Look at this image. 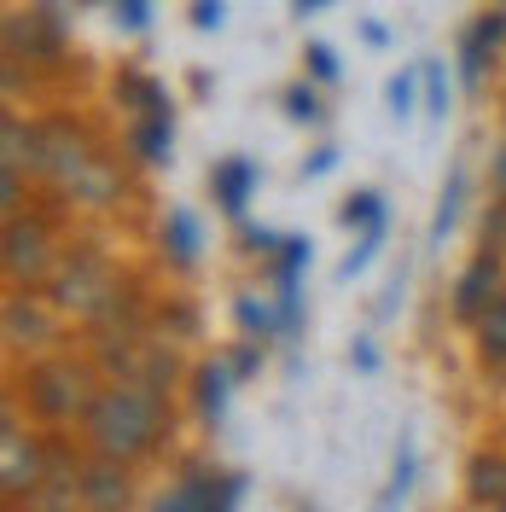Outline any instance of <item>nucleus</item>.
Returning a JSON list of instances; mask_svg holds the SVG:
<instances>
[{
	"label": "nucleus",
	"mask_w": 506,
	"mask_h": 512,
	"mask_svg": "<svg viewBox=\"0 0 506 512\" xmlns=\"http://www.w3.org/2000/svg\"><path fill=\"white\" fill-rule=\"evenodd\" d=\"M47 309H53V303H41V297H12V303H6V338H12V344H18V338H24V344H47V338H53V315H47Z\"/></svg>",
	"instance_id": "obj_14"
},
{
	"label": "nucleus",
	"mask_w": 506,
	"mask_h": 512,
	"mask_svg": "<svg viewBox=\"0 0 506 512\" xmlns=\"http://www.w3.org/2000/svg\"><path fill=\"white\" fill-rule=\"evenodd\" d=\"M82 437H88V454L140 466L169 437V396H163L158 384H140V379L99 384L94 408L82 419Z\"/></svg>",
	"instance_id": "obj_1"
},
{
	"label": "nucleus",
	"mask_w": 506,
	"mask_h": 512,
	"mask_svg": "<svg viewBox=\"0 0 506 512\" xmlns=\"http://www.w3.org/2000/svg\"><path fill=\"white\" fill-rule=\"evenodd\" d=\"M285 111H291L297 123H320V99H315V88L291 82V88H285Z\"/></svg>",
	"instance_id": "obj_24"
},
{
	"label": "nucleus",
	"mask_w": 506,
	"mask_h": 512,
	"mask_svg": "<svg viewBox=\"0 0 506 512\" xmlns=\"http://www.w3.org/2000/svg\"><path fill=\"white\" fill-rule=\"evenodd\" d=\"M192 24H198V30H216V24H222V0H198V6H192Z\"/></svg>",
	"instance_id": "obj_27"
},
{
	"label": "nucleus",
	"mask_w": 506,
	"mask_h": 512,
	"mask_svg": "<svg viewBox=\"0 0 506 512\" xmlns=\"http://www.w3.org/2000/svg\"><path fill=\"white\" fill-rule=\"evenodd\" d=\"M47 483V443L41 437H30V431H18V419L6 414V425H0V489L18 501H30L35 489Z\"/></svg>",
	"instance_id": "obj_6"
},
{
	"label": "nucleus",
	"mask_w": 506,
	"mask_h": 512,
	"mask_svg": "<svg viewBox=\"0 0 506 512\" xmlns=\"http://www.w3.org/2000/svg\"><path fill=\"white\" fill-rule=\"evenodd\" d=\"M495 512H506V501H501V507H495Z\"/></svg>",
	"instance_id": "obj_33"
},
{
	"label": "nucleus",
	"mask_w": 506,
	"mask_h": 512,
	"mask_svg": "<svg viewBox=\"0 0 506 512\" xmlns=\"http://www.w3.org/2000/svg\"><path fill=\"white\" fill-rule=\"evenodd\" d=\"M251 373H256V350L245 344V350L233 355V379H251Z\"/></svg>",
	"instance_id": "obj_29"
},
{
	"label": "nucleus",
	"mask_w": 506,
	"mask_h": 512,
	"mask_svg": "<svg viewBox=\"0 0 506 512\" xmlns=\"http://www.w3.org/2000/svg\"><path fill=\"white\" fill-rule=\"evenodd\" d=\"M105 158L94 140H88V128L70 123V117H47V123H35V175H47L53 187L70 198V192L88 181V169Z\"/></svg>",
	"instance_id": "obj_4"
},
{
	"label": "nucleus",
	"mask_w": 506,
	"mask_h": 512,
	"mask_svg": "<svg viewBox=\"0 0 506 512\" xmlns=\"http://www.w3.org/2000/svg\"><path fill=\"white\" fill-rule=\"evenodd\" d=\"M59 239H53V227L41 222V216H30V210H18V216H6V233H0V268H6V280L12 286H47L53 274H59Z\"/></svg>",
	"instance_id": "obj_5"
},
{
	"label": "nucleus",
	"mask_w": 506,
	"mask_h": 512,
	"mask_svg": "<svg viewBox=\"0 0 506 512\" xmlns=\"http://www.w3.org/2000/svg\"><path fill=\"white\" fill-rule=\"evenodd\" d=\"M495 297H501V251H489V245H483V251L472 256V268L454 280V297H448V303H454V320L477 326V315H483Z\"/></svg>",
	"instance_id": "obj_7"
},
{
	"label": "nucleus",
	"mask_w": 506,
	"mask_h": 512,
	"mask_svg": "<svg viewBox=\"0 0 506 512\" xmlns=\"http://www.w3.org/2000/svg\"><path fill=\"white\" fill-rule=\"evenodd\" d=\"M134 158L146 163V169L169 163V117H140L134 123Z\"/></svg>",
	"instance_id": "obj_17"
},
{
	"label": "nucleus",
	"mask_w": 506,
	"mask_h": 512,
	"mask_svg": "<svg viewBox=\"0 0 506 512\" xmlns=\"http://www.w3.org/2000/svg\"><path fill=\"white\" fill-rule=\"evenodd\" d=\"M94 396H99L94 367L76 361V355H41V361L24 367V402L47 425H82L88 408H94Z\"/></svg>",
	"instance_id": "obj_3"
},
{
	"label": "nucleus",
	"mask_w": 506,
	"mask_h": 512,
	"mask_svg": "<svg viewBox=\"0 0 506 512\" xmlns=\"http://www.w3.org/2000/svg\"><path fill=\"white\" fill-rule=\"evenodd\" d=\"M489 187L506 204V134H501V146H495V158H489Z\"/></svg>",
	"instance_id": "obj_26"
},
{
	"label": "nucleus",
	"mask_w": 506,
	"mask_h": 512,
	"mask_svg": "<svg viewBox=\"0 0 506 512\" xmlns=\"http://www.w3.org/2000/svg\"><path fill=\"white\" fill-rule=\"evenodd\" d=\"M6 512H18V507H6ZM24 512H30V507H24Z\"/></svg>",
	"instance_id": "obj_32"
},
{
	"label": "nucleus",
	"mask_w": 506,
	"mask_h": 512,
	"mask_svg": "<svg viewBox=\"0 0 506 512\" xmlns=\"http://www.w3.org/2000/svg\"><path fill=\"white\" fill-rule=\"evenodd\" d=\"M506 41V12L495 6V12H483V18H472V30L460 35V82L466 88H483V76H489V64H495V53H501Z\"/></svg>",
	"instance_id": "obj_9"
},
{
	"label": "nucleus",
	"mask_w": 506,
	"mask_h": 512,
	"mask_svg": "<svg viewBox=\"0 0 506 512\" xmlns=\"http://www.w3.org/2000/svg\"><path fill=\"white\" fill-rule=\"evenodd\" d=\"M315 6H326V0H297V12H315Z\"/></svg>",
	"instance_id": "obj_31"
},
{
	"label": "nucleus",
	"mask_w": 506,
	"mask_h": 512,
	"mask_svg": "<svg viewBox=\"0 0 506 512\" xmlns=\"http://www.w3.org/2000/svg\"><path fill=\"white\" fill-rule=\"evenodd\" d=\"M76 495H82V507L88 512H128V501H134V489H128V466L123 460L94 454V460L76 472Z\"/></svg>",
	"instance_id": "obj_8"
},
{
	"label": "nucleus",
	"mask_w": 506,
	"mask_h": 512,
	"mask_svg": "<svg viewBox=\"0 0 506 512\" xmlns=\"http://www.w3.org/2000/svg\"><path fill=\"white\" fill-rule=\"evenodd\" d=\"M413 472H419V454H413V443L402 437V443H396V466H390V483H384V501H390V507H402V501H408Z\"/></svg>",
	"instance_id": "obj_19"
},
{
	"label": "nucleus",
	"mask_w": 506,
	"mask_h": 512,
	"mask_svg": "<svg viewBox=\"0 0 506 512\" xmlns=\"http://www.w3.org/2000/svg\"><path fill=\"white\" fill-rule=\"evenodd\" d=\"M419 76H425V111H431V117H448V76H443V64H437V59L419 64Z\"/></svg>",
	"instance_id": "obj_23"
},
{
	"label": "nucleus",
	"mask_w": 506,
	"mask_h": 512,
	"mask_svg": "<svg viewBox=\"0 0 506 512\" xmlns=\"http://www.w3.org/2000/svg\"><path fill=\"white\" fill-rule=\"evenodd\" d=\"M338 222L344 227H384V198L379 192H355V198H344Z\"/></svg>",
	"instance_id": "obj_21"
},
{
	"label": "nucleus",
	"mask_w": 506,
	"mask_h": 512,
	"mask_svg": "<svg viewBox=\"0 0 506 512\" xmlns=\"http://www.w3.org/2000/svg\"><path fill=\"white\" fill-rule=\"evenodd\" d=\"M47 297L53 309L82 326H111L117 309H123V286H117V268L99 251H64L59 274L47 280Z\"/></svg>",
	"instance_id": "obj_2"
},
{
	"label": "nucleus",
	"mask_w": 506,
	"mask_h": 512,
	"mask_svg": "<svg viewBox=\"0 0 506 512\" xmlns=\"http://www.w3.org/2000/svg\"><path fill=\"white\" fill-rule=\"evenodd\" d=\"M233 384H239V379H233V367H222V361L192 367V408L216 425V419L227 414V390H233Z\"/></svg>",
	"instance_id": "obj_13"
},
{
	"label": "nucleus",
	"mask_w": 506,
	"mask_h": 512,
	"mask_svg": "<svg viewBox=\"0 0 506 512\" xmlns=\"http://www.w3.org/2000/svg\"><path fill=\"white\" fill-rule=\"evenodd\" d=\"M466 501L472 507H489V512L506 501V454L501 448H483V454L466 460Z\"/></svg>",
	"instance_id": "obj_11"
},
{
	"label": "nucleus",
	"mask_w": 506,
	"mask_h": 512,
	"mask_svg": "<svg viewBox=\"0 0 506 512\" xmlns=\"http://www.w3.org/2000/svg\"><path fill=\"white\" fill-rule=\"evenodd\" d=\"M472 332H477V361H483L489 373H506V291L477 315Z\"/></svg>",
	"instance_id": "obj_15"
},
{
	"label": "nucleus",
	"mask_w": 506,
	"mask_h": 512,
	"mask_svg": "<svg viewBox=\"0 0 506 512\" xmlns=\"http://www.w3.org/2000/svg\"><path fill=\"white\" fill-rule=\"evenodd\" d=\"M460 192H466V175L454 169L448 187H443V198H437V216H431V245H443L448 239V227H454V216H460Z\"/></svg>",
	"instance_id": "obj_20"
},
{
	"label": "nucleus",
	"mask_w": 506,
	"mask_h": 512,
	"mask_svg": "<svg viewBox=\"0 0 506 512\" xmlns=\"http://www.w3.org/2000/svg\"><path fill=\"white\" fill-rule=\"evenodd\" d=\"M419 82H425L419 70H402V76L384 88V99H390V117H396V123H402V117H413V94H419Z\"/></svg>",
	"instance_id": "obj_22"
},
{
	"label": "nucleus",
	"mask_w": 506,
	"mask_h": 512,
	"mask_svg": "<svg viewBox=\"0 0 506 512\" xmlns=\"http://www.w3.org/2000/svg\"><path fill=\"white\" fill-rule=\"evenodd\" d=\"M233 507H239V478H187L152 512H233Z\"/></svg>",
	"instance_id": "obj_10"
},
{
	"label": "nucleus",
	"mask_w": 506,
	"mask_h": 512,
	"mask_svg": "<svg viewBox=\"0 0 506 512\" xmlns=\"http://www.w3.org/2000/svg\"><path fill=\"white\" fill-rule=\"evenodd\" d=\"M233 315H239V326H245V332H256V338H274V332H285V326H280V303L251 297V291L239 297V309H233Z\"/></svg>",
	"instance_id": "obj_18"
},
{
	"label": "nucleus",
	"mask_w": 506,
	"mask_h": 512,
	"mask_svg": "<svg viewBox=\"0 0 506 512\" xmlns=\"http://www.w3.org/2000/svg\"><path fill=\"white\" fill-rule=\"evenodd\" d=\"M117 12L128 18V30H146V0H117Z\"/></svg>",
	"instance_id": "obj_28"
},
{
	"label": "nucleus",
	"mask_w": 506,
	"mask_h": 512,
	"mask_svg": "<svg viewBox=\"0 0 506 512\" xmlns=\"http://www.w3.org/2000/svg\"><path fill=\"white\" fill-rule=\"evenodd\" d=\"M210 192H216V204H222L227 216L239 222V216H245V204H251V192H256V163H251V158H227V163H216V175H210Z\"/></svg>",
	"instance_id": "obj_12"
},
{
	"label": "nucleus",
	"mask_w": 506,
	"mask_h": 512,
	"mask_svg": "<svg viewBox=\"0 0 506 512\" xmlns=\"http://www.w3.org/2000/svg\"><path fill=\"white\" fill-rule=\"evenodd\" d=\"M303 64H309V76H315V82H338V53H332L326 41H309Z\"/></svg>",
	"instance_id": "obj_25"
},
{
	"label": "nucleus",
	"mask_w": 506,
	"mask_h": 512,
	"mask_svg": "<svg viewBox=\"0 0 506 512\" xmlns=\"http://www.w3.org/2000/svg\"><path fill=\"white\" fill-rule=\"evenodd\" d=\"M158 239H163V256H169L175 268H192V262H198V222H192V210H169Z\"/></svg>",
	"instance_id": "obj_16"
},
{
	"label": "nucleus",
	"mask_w": 506,
	"mask_h": 512,
	"mask_svg": "<svg viewBox=\"0 0 506 512\" xmlns=\"http://www.w3.org/2000/svg\"><path fill=\"white\" fill-rule=\"evenodd\" d=\"M332 163H338V152H332V146H320L315 158L303 163V169H309V175H326V169H332Z\"/></svg>",
	"instance_id": "obj_30"
}]
</instances>
